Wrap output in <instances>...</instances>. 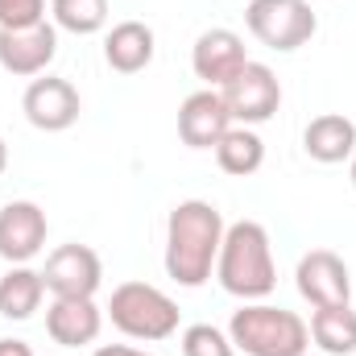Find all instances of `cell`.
Wrapping results in <instances>:
<instances>
[{"label": "cell", "instance_id": "obj_1", "mask_svg": "<svg viewBox=\"0 0 356 356\" xmlns=\"http://www.w3.org/2000/svg\"><path fill=\"white\" fill-rule=\"evenodd\" d=\"M224 216L216 203L207 199H182L170 220H166V273L178 286L199 290L220 257V241H224Z\"/></svg>", "mask_w": 356, "mask_h": 356}, {"label": "cell", "instance_id": "obj_2", "mask_svg": "<svg viewBox=\"0 0 356 356\" xmlns=\"http://www.w3.org/2000/svg\"><path fill=\"white\" fill-rule=\"evenodd\" d=\"M216 277L232 298L261 302L277 286V266H273V245H269L266 224L257 220H236L224 228L220 257H216Z\"/></svg>", "mask_w": 356, "mask_h": 356}, {"label": "cell", "instance_id": "obj_3", "mask_svg": "<svg viewBox=\"0 0 356 356\" xmlns=\"http://www.w3.org/2000/svg\"><path fill=\"white\" fill-rule=\"evenodd\" d=\"M228 340L245 356H302L311 348V327L286 307L245 302L241 311H232Z\"/></svg>", "mask_w": 356, "mask_h": 356}, {"label": "cell", "instance_id": "obj_4", "mask_svg": "<svg viewBox=\"0 0 356 356\" xmlns=\"http://www.w3.org/2000/svg\"><path fill=\"white\" fill-rule=\"evenodd\" d=\"M108 319L120 336L158 344V340H170L178 332V302L149 282H120L112 290Z\"/></svg>", "mask_w": 356, "mask_h": 356}, {"label": "cell", "instance_id": "obj_5", "mask_svg": "<svg viewBox=\"0 0 356 356\" xmlns=\"http://www.w3.org/2000/svg\"><path fill=\"white\" fill-rule=\"evenodd\" d=\"M245 25L261 46L277 50V54H290L315 38L319 17L311 13L307 0H249Z\"/></svg>", "mask_w": 356, "mask_h": 356}, {"label": "cell", "instance_id": "obj_6", "mask_svg": "<svg viewBox=\"0 0 356 356\" xmlns=\"http://www.w3.org/2000/svg\"><path fill=\"white\" fill-rule=\"evenodd\" d=\"M224 95V104H228V116H232V124H266L269 116L277 112V104H282V83H277V75L269 71L266 63H245L241 67V75L232 79V83H224L220 88Z\"/></svg>", "mask_w": 356, "mask_h": 356}, {"label": "cell", "instance_id": "obj_7", "mask_svg": "<svg viewBox=\"0 0 356 356\" xmlns=\"http://www.w3.org/2000/svg\"><path fill=\"white\" fill-rule=\"evenodd\" d=\"M21 112H25V120L33 124V129H42V133H67L75 120H79V112H83V99H79V91L71 79H58V75H38L25 95H21Z\"/></svg>", "mask_w": 356, "mask_h": 356}, {"label": "cell", "instance_id": "obj_8", "mask_svg": "<svg viewBox=\"0 0 356 356\" xmlns=\"http://www.w3.org/2000/svg\"><path fill=\"white\" fill-rule=\"evenodd\" d=\"M294 282L311 307H353V273L332 249H311L294 269Z\"/></svg>", "mask_w": 356, "mask_h": 356}, {"label": "cell", "instance_id": "obj_9", "mask_svg": "<svg viewBox=\"0 0 356 356\" xmlns=\"http://www.w3.org/2000/svg\"><path fill=\"white\" fill-rule=\"evenodd\" d=\"M58 54V25L38 21L25 29H0V67L17 79H38Z\"/></svg>", "mask_w": 356, "mask_h": 356}, {"label": "cell", "instance_id": "obj_10", "mask_svg": "<svg viewBox=\"0 0 356 356\" xmlns=\"http://www.w3.org/2000/svg\"><path fill=\"white\" fill-rule=\"evenodd\" d=\"M42 282L54 298H95L99 282H104V266H99V253L88 245H58L46 269H42Z\"/></svg>", "mask_w": 356, "mask_h": 356}, {"label": "cell", "instance_id": "obj_11", "mask_svg": "<svg viewBox=\"0 0 356 356\" xmlns=\"http://www.w3.org/2000/svg\"><path fill=\"white\" fill-rule=\"evenodd\" d=\"M46 211L29 199H13L0 207V257L8 266H29L46 249Z\"/></svg>", "mask_w": 356, "mask_h": 356}, {"label": "cell", "instance_id": "obj_12", "mask_svg": "<svg viewBox=\"0 0 356 356\" xmlns=\"http://www.w3.org/2000/svg\"><path fill=\"white\" fill-rule=\"evenodd\" d=\"M245 63H249L245 38L232 33V29H224V25L203 29V33L195 38V46H191V67H195V75L216 91L224 88V83H232Z\"/></svg>", "mask_w": 356, "mask_h": 356}, {"label": "cell", "instance_id": "obj_13", "mask_svg": "<svg viewBox=\"0 0 356 356\" xmlns=\"http://www.w3.org/2000/svg\"><path fill=\"white\" fill-rule=\"evenodd\" d=\"M232 129V116H228V104L216 88L191 91L178 108V137L186 149H216L220 137Z\"/></svg>", "mask_w": 356, "mask_h": 356}, {"label": "cell", "instance_id": "obj_14", "mask_svg": "<svg viewBox=\"0 0 356 356\" xmlns=\"http://www.w3.org/2000/svg\"><path fill=\"white\" fill-rule=\"evenodd\" d=\"M104 327V311L95 307V298H54L46 307V332L58 348H88L99 340Z\"/></svg>", "mask_w": 356, "mask_h": 356}, {"label": "cell", "instance_id": "obj_15", "mask_svg": "<svg viewBox=\"0 0 356 356\" xmlns=\"http://www.w3.org/2000/svg\"><path fill=\"white\" fill-rule=\"evenodd\" d=\"M302 149L311 162H323V166L348 162L356 154V124L344 112H323L302 129Z\"/></svg>", "mask_w": 356, "mask_h": 356}, {"label": "cell", "instance_id": "obj_16", "mask_svg": "<svg viewBox=\"0 0 356 356\" xmlns=\"http://www.w3.org/2000/svg\"><path fill=\"white\" fill-rule=\"evenodd\" d=\"M154 50H158V38H154V29H149L145 21H120V25H112L108 38H104V58H108V67L120 71V75L145 71V67L154 63Z\"/></svg>", "mask_w": 356, "mask_h": 356}, {"label": "cell", "instance_id": "obj_17", "mask_svg": "<svg viewBox=\"0 0 356 356\" xmlns=\"http://www.w3.org/2000/svg\"><path fill=\"white\" fill-rule=\"evenodd\" d=\"M46 298V282L42 273L29 266H13L0 277V315L13 319V323H25Z\"/></svg>", "mask_w": 356, "mask_h": 356}, {"label": "cell", "instance_id": "obj_18", "mask_svg": "<svg viewBox=\"0 0 356 356\" xmlns=\"http://www.w3.org/2000/svg\"><path fill=\"white\" fill-rule=\"evenodd\" d=\"M216 162H220V170L232 178H249L261 170V162H266V141L249 129V124H232L224 137H220V145H216Z\"/></svg>", "mask_w": 356, "mask_h": 356}, {"label": "cell", "instance_id": "obj_19", "mask_svg": "<svg viewBox=\"0 0 356 356\" xmlns=\"http://www.w3.org/2000/svg\"><path fill=\"white\" fill-rule=\"evenodd\" d=\"M311 340L327 356H353L356 353V311L353 307H315Z\"/></svg>", "mask_w": 356, "mask_h": 356}, {"label": "cell", "instance_id": "obj_20", "mask_svg": "<svg viewBox=\"0 0 356 356\" xmlns=\"http://www.w3.org/2000/svg\"><path fill=\"white\" fill-rule=\"evenodd\" d=\"M54 25L75 33V38H91L108 25V0H50Z\"/></svg>", "mask_w": 356, "mask_h": 356}, {"label": "cell", "instance_id": "obj_21", "mask_svg": "<svg viewBox=\"0 0 356 356\" xmlns=\"http://www.w3.org/2000/svg\"><path fill=\"white\" fill-rule=\"evenodd\" d=\"M182 356H236V344L211 323H191L182 332Z\"/></svg>", "mask_w": 356, "mask_h": 356}, {"label": "cell", "instance_id": "obj_22", "mask_svg": "<svg viewBox=\"0 0 356 356\" xmlns=\"http://www.w3.org/2000/svg\"><path fill=\"white\" fill-rule=\"evenodd\" d=\"M46 21V0H0V29H25Z\"/></svg>", "mask_w": 356, "mask_h": 356}, {"label": "cell", "instance_id": "obj_23", "mask_svg": "<svg viewBox=\"0 0 356 356\" xmlns=\"http://www.w3.org/2000/svg\"><path fill=\"white\" fill-rule=\"evenodd\" d=\"M0 356H33V348H29L25 340H13V336H4V340H0Z\"/></svg>", "mask_w": 356, "mask_h": 356}, {"label": "cell", "instance_id": "obj_24", "mask_svg": "<svg viewBox=\"0 0 356 356\" xmlns=\"http://www.w3.org/2000/svg\"><path fill=\"white\" fill-rule=\"evenodd\" d=\"M91 356H154V353H137V348H129V344H99Z\"/></svg>", "mask_w": 356, "mask_h": 356}, {"label": "cell", "instance_id": "obj_25", "mask_svg": "<svg viewBox=\"0 0 356 356\" xmlns=\"http://www.w3.org/2000/svg\"><path fill=\"white\" fill-rule=\"evenodd\" d=\"M4 166H8V145H4V137H0V175H4Z\"/></svg>", "mask_w": 356, "mask_h": 356}, {"label": "cell", "instance_id": "obj_26", "mask_svg": "<svg viewBox=\"0 0 356 356\" xmlns=\"http://www.w3.org/2000/svg\"><path fill=\"white\" fill-rule=\"evenodd\" d=\"M348 162H353V166H348V175H353V186H356V154L348 158Z\"/></svg>", "mask_w": 356, "mask_h": 356}]
</instances>
